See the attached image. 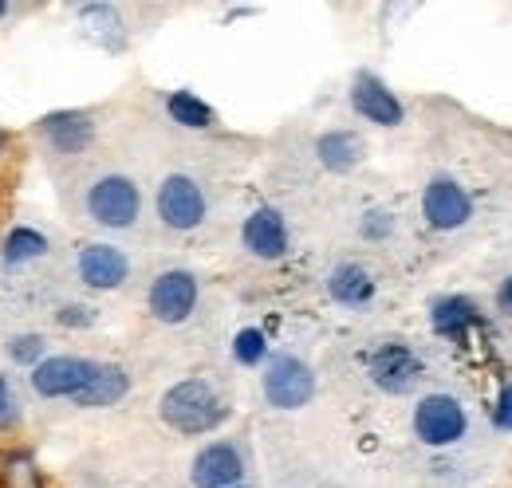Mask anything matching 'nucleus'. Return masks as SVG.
I'll use <instances>...</instances> for the list:
<instances>
[{
  "instance_id": "39448f33",
  "label": "nucleus",
  "mask_w": 512,
  "mask_h": 488,
  "mask_svg": "<svg viewBox=\"0 0 512 488\" xmlns=\"http://www.w3.org/2000/svg\"><path fill=\"white\" fill-rule=\"evenodd\" d=\"M260 390H264V402L272 410H304L316 398V374L300 355L280 351V355H272L264 363Z\"/></svg>"
},
{
  "instance_id": "dca6fc26",
  "label": "nucleus",
  "mask_w": 512,
  "mask_h": 488,
  "mask_svg": "<svg viewBox=\"0 0 512 488\" xmlns=\"http://www.w3.org/2000/svg\"><path fill=\"white\" fill-rule=\"evenodd\" d=\"M481 323H485V311L473 296H438L430 304V327L446 339H461Z\"/></svg>"
},
{
  "instance_id": "9b49d317",
  "label": "nucleus",
  "mask_w": 512,
  "mask_h": 488,
  "mask_svg": "<svg viewBox=\"0 0 512 488\" xmlns=\"http://www.w3.org/2000/svg\"><path fill=\"white\" fill-rule=\"evenodd\" d=\"M193 488H237L245 485V453L233 441H209L197 449L190 465Z\"/></svg>"
},
{
  "instance_id": "4468645a",
  "label": "nucleus",
  "mask_w": 512,
  "mask_h": 488,
  "mask_svg": "<svg viewBox=\"0 0 512 488\" xmlns=\"http://www.w3.org/2000/svg\"><path fill=\"white\" fill-rule=\"evenodd\" d=\"M347 99H351V111L363 122H375V126H402V119H406L402 99L386 87L375 71H359V75L351 79V95H347Z\"/></svg>"
},
{
  "instance_id": "2eb2a0df",
  "label": "nucleus",
  "mask_w": 512,
  "mask_h": 488,
  "mask_svg": "<svg viewBox=\"0 0 512 488\" xmlns=\"http://www.w3.org/2000/svg\"><path fill=\"white\" fill-rule=\"evenodd\" d=\"M327 296L347 311H363V307L375 304L379 296V284L371 276V268H363L359 260H343L327 272Z\"/></svg>"
},
{
  "instance_id": "7c9ffc66",
  "label": "nucleus",
  "mask_w": 512,
  "mask_h": 488,
  "mask_svg": "<svg viewBox=\"0 0 512 488\" xmlns=\"http://www.w3.org/2000/svg\"><path fill=\"white\" fill-rule=\"evenodd\" d=\"M237 488H249V485H237Z\"/></svg>"
},
{
  "instance_id": "5701e85b",
  "label": "nucleus",
  "mask_w": 512,
  "mask_h": 488,
  "mask_svg": "<svg viewBox=\"0 0 512 488\" xmlns=\"http://www.w3.org/2000/svg\"><path fill=\"white\" fill-rule=\"evenodd\" d=\"M79 16H83L87 32H91V36H99V44L115 48V40H111V36L123 28V24H119V8H111V4H87V8H79Z\"/></svg>"
},
{
  "instance_id": "4be33fe9",
  "label": "nucleus",
  "mask_w": 512,
  "mask_h": 488,
  "mask_svg": "<svg viewBox=\"0 0 512 488\" xmlns=\"http://www.w3.org/2000/svg\"><path fill=\"white\" fill-rule=\"evenodd\" d=\"M233 359L241 366H264L272 359V347H268V335L260 327H241L233 335Z\"/></svg>"
},
{
  "instance_id": "a211bd4d",
  "label": "nucleus",
  "mask_w": 512,
  "mask_h": 488,
  "mask_svg": "<svg viewBox=\"0 0 512 488\" xmlns=\"http://www.w3.org/2000/svg\"><path fill=\"white\" fill-rule=\"evenodd\" d=\"M367 146L355 130H327L316 138V158L327 174H351L359 162H363Z\"/></svg>"
},
{
  "instance_id": "412c9836",
  "label": "nucleus",
  "mask_w": 512,
  "mask_h": 488,
  "mask_svg": "<svg viewBox=\"0 0 512 488\" xmlns=\"http://www.w3.org/2000/svg\"><path fill=\"white\" fill-rule=\"evenodd\" d=\"M4 355L16 366H28L32 370V366H40L48 359V339L36 335V331H16V335L4 339Z\"/></svg>"
},
{
  "instance_id": "6ab92c4d",
  "label": "nucleus",
  "mask_w": 512,
  "mask_h": 488,
  "mask_svg": "<svg viewBox=\"0 0 512 488\" xmlns=\"http://www.w3.org/2000/svg\"><path fill=\"white\" fill-rule=\"evenodd\" d=\"M48 252H52V241L40 229L16 225V229H8V237L0 244V264H4V272H24V268L40 264Z\"/></svg>"
},
{
  "instance_id": "c85d7f7f",
  "label": "nucleus",
  "mask_w": 512,
  "mask_h": 488,
  "mask_svg": "<svg viewBox=\"0 0 512 488\" xmlns=\"http://www.w3.org/2000/svg\"><path fill=\"white\" fill-rule=\"evenodd\" d=\"M8 16H12V4H8V0H0V24H4Z\"/></svg>"
},
{
  "instance_id": "20e7f679",
  "label": "nucleus",
  "mask_w": 512,
  "mask_h": 488,
  "mask_svg": "<svg viewBox=\"0 0 512 488\" xmlns=\"http://www.w3.org/2000/svg\"><path fill=\"white\" fill-rule=\"evenodd\" d=\"M154 213L170 233H193L209 217V197L205 185L190 174H166L154 193Z\"/></svg>"
},
{
  "instance_id": "9d476101",
  "label": "nucleus",
  "mask_w": 512,
  "mask_h": 488,
  "mask_svg": "<svg viewBox=\"0 0 512 488\" xmlns=\"http://www.w3.org/2000/svg\"><path fill=\"white\" fill-rule=\"evenodd\" d=\"M367 370H371V382L394 398L410 394L422 382V359L406 343H379L367 359Z\"/></svg>"
},
{
  "instance_id": "423d86ee",
  "label": "nucleus",
  "mask_w": 512,
  "mask_h": 488,
  "mask_svg": "<svg viewBox=\"0 0 512 488\" xmlns=\"http://www.w3.org/2000/svg\"><path fill=\"white\" fill-rule=\"evenodd\" d=\"M201 300V284L190 268H166L150 280V292H146V311L154 323L162 327H182L197 311Z\"/></svg>"
},
{
  "instance_id": "0eeeda50",
  "label": "nucleus",
  "mask_w": 512,
  "mask_h": 488,
  "mask_svg": "<svg viewBox=\"0 0 512 488\" xmlns=\"http://www.w3.org/2000/svg\"><path fill=\"white\" fill-rule=\"evenodd\" d=\"M422 217L438 233H457V229H465L473 221V197L457 178L434 174L422 189Z\"/></svg>"
},
{
  "instance_id": "1a4fd4ad",
  "label": "nucleus",
  "mask_w": 512,
  "mask_h": 488,
  "mask_svg": "<svg viewBox=\"0 0 512 488\" xmlns=\"http://www.w3.org/2000/svg\"><path fill=\"white\" fill-rule=\"evenodd\" d=\"M99 370V359H83V355H48L40 366H32V374H28V382H32V390L40 394V398H75L87 382H91V374Z\"/></svg>"
},
{
  "instance_id": "a878e982",
  "label": "nucleus",
  "mask_w": 512,
  "mask_h": 488,
  "mask_svg": "<svg viewBox=\"0 0 512 488\" xmlns=\"http://www.w3.org/2000/svg\"><path fill=\"white\" fill-rule=\"evenodd\" d=\"M99 319V311L91 304H60L56 307V323L60 327H91Z\"/></svg>"
},
{
  "instance_id": "b1692460",
  "label": "nucleus",
  "mask_w": 512,
  "mask_h": 488,
  "mask_svg": "<svg viewBox=\"0 0 512 488\" xmlns=\"http://www.w3.org/2000/svg\"><path fill=\"white\" fill-rule=\"evenodd\" d=\"M24 422V410H20V398L8 382V374H0V433H12Z\"/></svg>"
},
{
  "instance_id": "f257e3e1",
  "label": "nucleus",
  "mask_w": 512,
  "mask_h": 488,
  "mask_svg": "<svg viewBox=\"0 0 512 488\" xmlns=\"http://www.w3.org/2000/svg\"><path fill=\"white\" fill-rule=\"evenodd\" d=\"M158 414H162V422L174 429V433L201 437V433H213V429L229 418V406H225V398L205 378H182V382H174L162 394Z\"/></svg>"
},
{
  "instance_id": "f3484780",
  "label": "nucleus",
  "mask_w": 512,
  "mask_h": 488,
  "mask_svg": "<svg viewBox=\"0 0 512 488\" xmlns=\"http://www.w3.org/2000/svg\"><path fill=\"white\" fill-rule=\"evenodd\" d=\"M130 390V374L127 366L119 363H99V370L91 374V382L71 398V406H83V410H107V406H119Z\"/></svg>"
},
{
  "instance_id": "6e6552de",
  "label": "nucleus",
  "mask_w": 512,
  "mask_h": 488,
  "mask_svg": "<svg viewBox=\"0 0 512 488\" xmlns=\"http://www.w3.org/2000/svg\"><path fill=\"white\" fill-rule=\"evenodd\" d=\"M130 268L134 264H130L127 252L119 244H107V241L83 244L79 256H75V276L91 292H119V288H127Z\"/></svg>"
},
{
  "instance_id": "ddd939ff",
  "label": "nucleus",
  "mask_w": 512,
  "mask_h": 488,
  "mask_svg": "<svg viewBox=\"0 0 512 488\" xmlns=\"http://www.w3.org/2000/svg\"><path fill=\"white\" fill-rule=\"evenodd\" d=\"M36 138L60 154V158H75L95 142V115L91 111H52L36 122Z\"/></svg>"
},
{
  "instance_id": "f8f14e48",
  "label": "nucleus",
  "mask_w": 512,
  "mask_h": 488,
  "mask_svg": "<svg viewBox=\"0 0 512 488\" xmlns=\"http://www.w3.org/2000/svg\"><path fill=\"white\" fill-rule=\"evenodd\" d=\"M241 244H245V252H249L253 260H264V264L284 260L288 248H292V233H288L284 213L272 209V205L253 209V213L245 217V225H241Z\"/></svg>"
},
{
  "instance_id": "393cba45",
  "label": "nucleus",
  "mask_w": 512,
  "mask_h": 488,
  "mask_svg": "<svg viewBox=\"0 0 512 488\" xmlns=\"http://www.w3.org/2000/svg\"><path fill=\"white\" fill-rule=\"evenodd\" d=\"M359 233H363L367 241H386V237L394 233V213H386V209H371V213H363Z\"/></svg>"
},
{
  "instance_id": "cd10ccee",
  "label": "nucleus",
  "mask_w": 512,
  "mask_h": 488,
  "mask_svg": "<svg viewBox=\"0 0 512 488\" xmlns=\"http://www.w3.org/2000/svg\"><path fill=\"white\" fill-rule=\"evenodd\" d=\"M497 300H501V307L512 315V276H505V284H501V292H497Z\"/></svg>"
},
{
  "instance_id": "bb28decb",
  "label": "nucleus",
  "mask_w": 512,
  "mask_h": 488,
  "mask_svg": "<svg viewBox=\"0 0 512 488\" xmlns=\"http://www.w3.org/2000/svg\"><path fill=\"white\" fill-rule=\"evenodd\" d=\"M493 426L505 429V433H512V382H505L501 386V394H497V402H493Z\"/></svg>"
},
{
  "instance_id": "c756f323",
  "label": "nucleus",
  "mask_w": 512,
  "mask_h": 488,
  "mask_svg": "<svg viewBox=\"0 0 512 488\" xmlns=\"http://www.w3.org/2000/svg\"><path fill=\"white\" fill-rule=\"evenodd\" d=\"M0 158H4V130H0Z\"/></svg>"
},
{
  "instance_id": "aec40b11",
  "label": "nucleus",
  "mask_w": 512,
  "mask_h": 488,
  "mask_svg": "<svg viewBox=\"0 0 512 488\" xmlns=\"http://www.w3.org/2000/svg\"><path fill=\"white\" fill-rule=\"evenodd\" d=\"M166 115L178 122V126H186V130H209V126H217V111L205 99H197L193 91H170L166 95Z\"/></svg>"
},
{
  "instance_id": "7ed1b4c3",
  "label": "nucleus",
  "mask_w": 512,
  "mask_h": 488,
  "mask_svg": "<svg viewBox=\"0 0 512 488\" xmlns=\"http://www.w3.org/2000/svg\"><path fill=\"white\" fill-rule=\"evenodd\" d=\"M410 426H414V437L422 445H430V449H453L469 433V414H465V406H461L457 394H442L438 390V394H422L418 398Z\"/></svg>"
},
{
  "instance_id": "f03ea898",
  "label": "nucleus",
  "mask_w": 512,
  "mask_h": 488,
  "mask_svg": "<svg viewBox=\"0 0 512 488\" xmlns=\"http://www.w3.org/2000/svg\"><path fill=\"white\" fill-rule=\"evenodd\" d=\"M83 209H87V217L99 229L127 233L142 217V189H138V182L130 174H119V170L99 174L95 182L87 185V193H83Z\"/></svg>"
}]
</instances>
